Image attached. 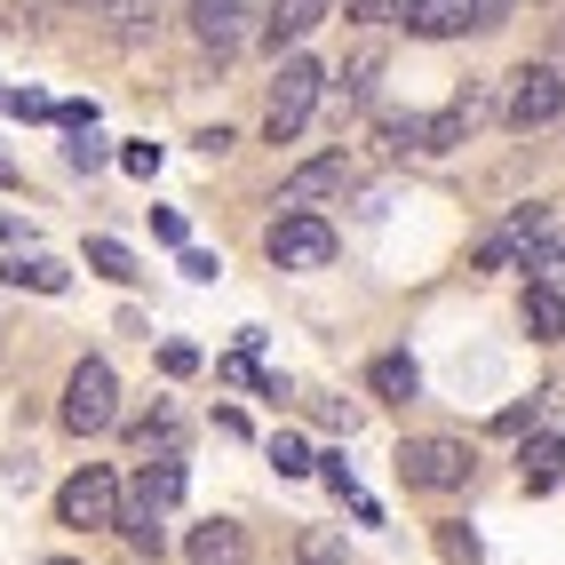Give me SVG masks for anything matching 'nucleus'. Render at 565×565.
Instances as JSON below:
<instances>
[{
	"mask_svg": "<svg viewBox=\"0 0 565 565\" xmlns=\"http://www.w3.org/2000/svg\"><path fill=\"white\" fill-rule=\"evenodd\" d=\"M247 17H255V0H192V32L215 56H232L247 41Z\"/></svg>",
	"mask_w": 565,
	"mask_h": 565,
	"instance_id": "nucleus-10",
	"label": "nucleus"
},
{
	"mask_svg": "<svg viewBox=\"0 0 565 565\" xmlns=\"http://www.w3.org/2000/svg\"><path fill=\"white\" fill-rule=\"evenodd\" d=\"M398 24L414 41H462V32H478L470 0H398Z\"/></svg>",
	"mask_w": 565,
	"mask_h": 565,
	"instance_id": "nucleus-8",
	"label": "nucleus"
},
{
	"mask_svg": "<svg viewBox=\"0 0 565 565\" xmlns=\"http://www.w3.org/2000/svg\"><path fill=\"white\" fill-rule=\"evenodd\" d=\"M510 9H518V0H470V17H478V32H494V24H510Z\"/></svg>",
	"mask_w": 565,
	"mask_h": 565,
	"instance_id": "nucleus-31",
	"label": "nucleus"
},
{
	"mask_svg": "<svg viewBox=\"0 0 565 565\" xmlns=\"http://www.w3.org/2000/svg\"><path fill=\"white\" fill-rule=\"evenodd\" d=\"M152 232H160L168 247H183V215H175V207H160V215H152Z\"/></svg>",
	"mask_w": 565,
	"mask_h": 565,
	"instance_id": "nucleus-33",
	"label": "nucleus"
},
{
	"mask_svg": "<svg viewBox=\"0 0 565 565\" xmlns=\"http://www.w3.org/2000/svg\"><path fill=\"white\" fill-rule=\"evenodd\" d=\"M518 478H525V494H550V486L565 478V430H542V438H525V455H518Z\"/></svg>",
	"mask_w": 565,
	"mask_h": 565,
	"instance_id": "nucleus-13",
	"label": "nucleus"
},
{
	"mask_svg": "<svg viewBox=\"0 0 565 565\" xmlns=\"http://www.w3.org/2000/svg\"><path fill=\"white\" fill-rule=\"evenodd\" d=\"M366 391H374V398H398V406H406L414 391H423V366H414L406 351H383V359L366 366Z\"/></svg>",
	"mask_w": 565,
	"mask_h": 565,
	"instance_id": "nucleus-15",
	"label": "nucleus"
},
{
	"mask_svg": "<svg viewBox=\"0 0 565 565\" xmlns=\"http://www.w3.org/2000/svg\"><path fill=\"white\" fill-rule=\"evenodd\" d=\"M383 152H414V143H423V111H383Z\"/></svg>",
	"mask_w": 565,
	"mask_h": 565,
	"instance_id": "nucleus-22",
	"label": "nucleus"
},
{
	"mask_svg": "<svg viewBox=\"0 0 565 565\" xmlns=\"http://www.w3.org/2000/svg\"><path fill=\"white\" fill-rule=\"evenodd\" d=\"M263 255H271L279 271H327L334 263V223L311 215V207H287L271 232H263Z\"/></svg>",
	"mask_w": 565,
	"mask_h": 565,
	"instance_id": "nucleus-5",
	"label": "nucleus"
},
{
	"mask_svg": "<svg viewBox=\"0 0 565 565\" xmlns=\"http://www.w3.org/2000/svg\"><path fill=\"white\" fill-rule=\"evenodd\" d=\"M120 168H128V175H152V168H160V143H128Z\"/></svg>",
	"mask_w": 565,
	"mask_h": 565,
	"instance_id": "nucleus-32",
	"label": "nucleus"
},
{
	"mask_svg": "<svg viewBox=\"0 0 565 565\" xmlns=\"http://www.w3.org/2000/svg\"><path fill=\"white\" fill-rule=\"evenodd\" d=\"M391 9H398V0H351V17H359V24H383Z\"/></svg>",
	"mask_w": 565,
	"mask_h": 565,
	"instance_id": "nucleus-35",
	"label": "nucleus"
},
{
	"mask_svg": "<svg viewBox=\"0 0 565 565\" xmlns=\"http://www.w3.org/2000/svg\"><path fill=\"white\" fill-rule=\"evenodd\" d=\"M295 565H351V557H343V534H327V525H311V534L295 542Z\"/></svg>",
	"mask_w": 565,
	"mask_h": 565,
	"instance_id": "nucleus-21",
	"label": "nucleus"
},
{
	"mask_svg": "<svg viewBox=\"0 0 565 565\" xmlns=\"http://www.w3.org/2000/svg\"><path fill=\"white\" fill-rule=\"evenodd\" d=\"M525 334L534 343H565V295L542 279H525Z\"/></svg>",
	"mask_w": 565,
	"mask_h": 565,
	"instance_id": "nucleus-14",
	"label": "nucleus"
},
{
	"mask_svg": "<svg viewBox=\"0 0 565 565\" xmlns=\"http://www.w3.org/2000/svg\"><path fill=\"white\" fill-rule=\"evenodd\" d=\"M88 263H96V271H104V279H120V287L136 279V255H128L120 239H88Z\"/></svg>",
	"mask_w": 565,
	"mask_h": 565,
	"instance_id": "nucleus-23",
	"label": "nucleus"
},
{
	"mask_svg": "<svg viewBox=\"0 0 565 565\" xmlns=\"http://www.w3.org/2000/svg\"><path fill=\"white\" fill-rule=\"evenodd\" d=\"M0 183H17V168H9V160H0Z\"/></svg>",
	"mask_w": 565,
	"mask_h": 565,
	"instance_id": "nucleus-36",
	"label": "nucleus"
},
{
	"mask_svg": "<svg viewBox=\"0 0 565 565\" xmlns=\"http://www.w3.org/2000/svg\"><path fill=\"white\" fill-rule=\"evenodd\" d=\"M56 414H64L72 438H104L111 423H120V374H111L104 359H81L64 374V406Z\"/></svg>",
	"mask_w": 565,
	"mask_h": 565,
	"instance_id": "nucleus-1",
	"label": "nucleus"
},
{
	"mask_svg": "<svg viewBox=\"0 0 565 565\" xmlns=\"http://www.w3.org/2000/svg\"><path fill=\"white\" fill-rule=\"evenodd\" d=\"M111 534H120L136 557H152V565H160V550H168V525H160L152 510H136L128 494H120V525H111Z\"/></svg>",
	"mask_w": 565,
	"mask_h": 565,
	"instance_id": "nucleus-16",
	"label": "nucleus"
},
{
	"mask_svg": "<svg viewBox=\"0 0 565 565\" xmlns=\"http://www.w3.org/2000/svg\"><path fill=\"white\" fill-rule=\"evenodd\" d=\"M518 271H534L542 287H565V239H550V232H534L518 247Z\"/></svg>",
	"mask_w": 565,
	"mask_h": 565,
	"instance_id": "nucleus-17",
	"label": "nucleus"
},
{
	"mask_svg": "<svg viewBox=\"0 0 565 565\" xmlns=\"http://www.w3.org/2000/svg\"><path fill=\"white\" fill-rule=\"evenodd\" d=\"M183 486H192V478H183V462H175V455H152V462L136 470V494H128V502L152 510V518H168V510L183 502Z\"/></svg>",
	"mask_w": 565,
	"mask_h": 565,
	"instance_id": "nucleus-11",
	"label": "nucleus"
},
{
	"mask_svg": "<svg viewBox=\"0 0 565 565\" xmlns=\"http://www.w3.org/2000/svg\"><path fill=\"white\" fill-rule=\"evenodd\" d=\"M470 136V111L455 104V111H430L423 120V143H414V152H455V143Z\"/></svg>",
	"mask_w": 565,
	"mask_h": 565,
	"instance_id": "nucleus-19",
	"label": "nucleus"
},
{
	"mask_svg": "<svg viewBox=\"0 0 565 565\" xmlns=\"http://www.w3.org/2000/svg\"><path fill=\"white\" fill-rule=\"evenodd\" d=\"M271 462H279L287 478H303V470H311V446H303V438H287V430H279V438H271Z\"/></svg>",
	"mask_w": 565,
	"mask_h": 565,
	"instance_id": "nucleus-28",
	"label": "nucleus"
},
{
	"mask_svg": "<svg viewBox=\"0 0 565 565\" xmlns=\"http://www.w3.org/2000/svg\"><path fill=\"white\" fill-rule=\"evenodd\" d=\"M41 565H72V557H41Z\"/></svg>",
	"mask_w": 565,
	"mask_h": 565,
	"instance_id": "nucleus-37",
	"label": "nucleus"
},
{
	"mask_svg": "<svg viewBox=\"0 0 565 565\" xmlns=\"http://www.w3.org/2000/svg\"><path fill=\"white\" fill-rule=\"evenodd\" d=\"M478 271H518V239H510V232H494V239L478 247Z\"/></svg>",
	"mask_w": 565,
	"mask_h": 565,
	"instance_id": "nucleus-29",
	"label": "nucleus"
},
{
	"mask_svg": "<svg viewBox=\"0 0 565 565\" xmlns=\"http://www.w3.org/2000/svg\"><path fill=\"white\" fill-rule=\"evenodd\" d=\"M64 160L81 168V175H88V168H104V143H96V128H72V143H64Z\"/></svg>",
	"mask_w": 565,
	"mask_h": 565,
	"instance_id": "nucleus-27",
	"label": "nucleus"
},
{
	"mask_svg": "<svg viewBox=\"0 0 565 565\" xmlns=\"http://www.w3.org/2000/svg\"><path fill=\"white\" fill-rule=\"evenodd\" d=\"M0 279L41 287V295H64V263H56V255H9V263H0Z\"/></svg>",
	"mask_w": 565,
	"mask_h": 565,
	"instance_id": "nucleus-18",
	"label": "nucleus"
},
{
	"mask_svg": "<svg viewBox=\"0 0 565 565\" xmlns=\"http://www.w3.org/2000/svg\"><path fill=\"white\" fill-rule=\"evenodd\" d=\"M478 470V455L462 438H406L398 446V478L414 486V494H462Z\"/></svg>",
	"mask_w": 565,
	"mask_h": 565,
	"instance_id": "nucleus-3",
	"label": "nucleus"
},
{
	"mask_svg": "<svg viewBox=\"0 0 565 565\" xmlns=\"http://www.w3.org/2000/svg\"><path fill=\"white\" fill-rule=\"evenodd\" d=\"M374 81H383V49H359V56L343 64V104H366Z\"/></svg>",
	"mask_w": 565,
	"mask_h": 565,
	"instance_id": "nucleus-20",
	"label": "nucleus"
},
{
	"mask_svg": "<svg viewBox=\"0 0 565 565\" xmlns=\"http://www.w3.org/2000/svg\"><path fill=\"white\" fill-rule=\"evenodd\" d=\"M334 192H351V160L343 152H319V160H303L279 183V207H311V200H334Z\"/></svg>",
	"mask_w": 565,
	"mask_h": 565,
	"instance_id": "nucleus-7",
	"label": "nucleus"
},
{
	"mask_svg": "<svg viewBox=\"0 0 565 565\" xmlns=\"http://www.w3.org/2000/svg\"><path fill=\"white\" fill-rule=\"evenodd\" d=\"M557 111H565V72H557V64H525V72H510V104H502L510 128H550Z\"/></svg>",
	"mask_w": 565,
	"mask_h": 565,
	"instance_id": "nucleus-6",
	"label": "nucleus"
},
{
	"mask_svg": "<svg viewBox=\"0 0 565 565\" xmlns=\"http://www.w3.org/2000/svg\"><path fill=\"white\" fill-rule=\"evenodd\" d=\"M334 9H343V0H271V17H263V49H295V41H303V32H319Z\"/></svg>",
	"mask_w": 565,
	"mask_h": 565,
	"instance_id": "nucleus-9",
	"label": "nucleus"
},
{
	"mask_svg": "<svg viewBox=\"0 0 565 565\" xmlns=\"http://www.w3.org/2000/svg\"><path fill=\"white\" fill-rule=\"evenodd\" d=\"M160 359H168V374H192V366H200V351H192V343H168Z\"/></svg>",
	"mask_w": 565,
	"mask_h": 565,
	"instance_id": "nucleus-34",
	"label": "nucleus"
},
{
	"mask_svg": "<svg viewBox=\"0 0 565 565\" xmlns=\"http://www.w3.org/2000/svg\"><path fill=\"white\" fill-rule=\"evenodd\" d=\"M183 557H192V565H247V525H232V518H207V525H192Z\"/></svg>",
	"mask_w": 565,
	"mask_h": 565,
	"instance_id": "nucleus-12",
	"label": "nucleus"
},
{
	"mask_svg": "<svg viewBox=\"0 0 565 565\" xmlns=\"http://www.w3.org/2000/svg\"><path fill=\"white\" fill-rule=\"evenodd\" d=\"M136 446H143V455H175V414H168V406L143 414V423H136Z\"/></svg>",
	"mask_w": 565,
	"mask_h": 565,
	"instance_id": "nucleus-24",
	"label": "nucleus"
},
{
	"mask_svg": "<svg viewBox=\"0 0 565 565\" xmlns=\"http://www.w3.org/2000/svg\"><path fill=\"white\" fill-rule=\"evenodd\" d=\"M319 96H327V72H319L311 56H287L279 81H271V104H263V136H271V143H295V136L311 128Z\"/></svg>",
	"mask_w": 565,
	"mask_h": 565,
	"instance_id": "nucleus-2",
	"label": "nucleus"
},
{
	"mask_svg": "<svg viewBox=\"0 0 565 565\" xmlns=\"http://www.w3.org/2000/svg\"><path fill=\"white\" fill-rule=\"evenodd\" d=\"M311 470H319V478H327V486H334L343 502L359 494V486H351V462H343V455H311Z\"/></svg>",
	"mask_w": 565,
	"mask_h": 565,
	"instance_id": "nucleus-30",
	"label": "nucleus"
},
{
	"mask_svg": "<svg viewBox=\"0 0 565 565\" xmlns=\"http://www.w3.org/2000/svg\"><path fill=\"white\" fill-rule=\"evenodd\" d=\"M438 550H446V565H478V534H462V518L438 525Z\"/></svg>",
	"mask_w": 565,
	"mask_h": 565,
	"instance_id": "nucleus-25",
	"label": "nucleus"
},
{
	"mask_svg": "<svg viewBox=\"0 0 565 565\" xmlns=\"http://www.w3.org/2000/svg\"><path fill=\"white\" fill-rule=\"evenodd\" d=\"M56 525H72V534H111V525H120V478H111L104 462L72 470L56 486Z\"/></svg>",
	"mask_w": 565,
	"mask_h": 565,
	"instance_id": "nucleus-4",
	"label": "nucleus"
},
{
	"mask_svg": "<svg viewBox=\"0 0 565 565\" xmlns=\"http://www.w3.org/2000/svg\"><path fill=\"white\" fill-rule=\"evenodd\" d=\"M88 9H96V17H111L120 32H136L143 17H152V0H88Z\"/></svg>",
	"mask_w": 565,
	"mask_h": 565,
	"instance_id": "nucleus-26",
	"label": "nucleus"
}]
</instances>
